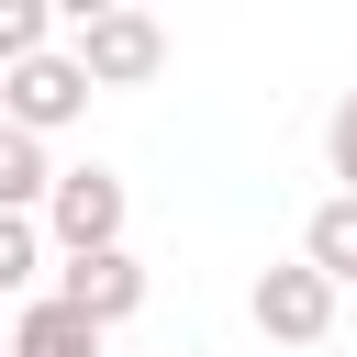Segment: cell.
Listing matches in <instances>:
<instances>
[{
    "mask_svg": "<svg viewBox=\"0 0 357 357\" xmlns=\"http://www.w3.org/2000/svg\"><path fill=\"white\" fill-rule=\"evenodd\" d=\"M100 89H145L156 67H167V33H156V11H89L78 0V45H67Z\"/></svg>",
    "mask_w": 357,
    "mask_h": 357,
    "instance_id": "obj_1",
    "label": "cell"
},
{
    "mask_svg": "<svg viewBox=\"0 0 357 357\" xmlns=\"http://www.w3.org/2000/svg\"><path fill=\"white\" fill-rule=\"evenodd\" d=\"M245 312H257V335H268V346H324V335H335V279H324L312 257H290V268H257Z\"/></svg>",
    "mask_w": 357,
    "mask_h": 357,
    "instance_id": "obj_2",
    "label": "cell"
},
{
    "mask_svg": "<svg viewBox=\"0 0 357 357\" xmlns=\"http://www.w3.org/2000/svg\"><path fill=\"white\" fill-rule=\"evenodd\" d=\"M45 245L56 257H112L123 245V178L112 167H67L56 201H45Z\"/></svg>",
    "mask_w": 357,
    "mask_h": 357,
    "instance_id": "obj_3",
    "label": "cell"
},
{
    "mask_svg": "<svg viewBox=\"0 0 357 357\" xmlns=\"http://www.w3.org/2000/svg\"><path fill=\"white\" fill-rule=\"evenodd\" d=\"M89 89H100V78L56 45V56H33V67H11V78H0V123H22V134H67V123L89 112Z\"/></svg>",
    "mask_w": 357,
    "mask_h": 357,
    "instance_id": "obj_4",
    "label": "cell"
},
{
    "mask_svg": "<svg viewBox=\"0 0 357 357\" xmlns=\"http://www.w3.org/2000/svg\"><path fill=\"white\" fill-rule=\"evenodd\" d=\"M56 301H67V312H89V324L112 335L123 312H145V268H134L123 245H112V257H56Z\"/></svg>",
    "mask_w": 357,
    "mask_h": 357,
    "instance_id": "obj_5",
    "label": "cell"
},
{
    "mask_svg": "<svg viewBox=\"0 0 357 357\" xmlns=\"http://www.w3.org/2000/svg\"><path fill=\"white\" fill-rule=\"evenodd\" d=\"M56 178H67V167H45V134H22V123H0V212H33V223H45V201H56Z\"/></svg>",
    "mask_w": 357,
    "mask_h": 357,
    "instance_id": "obj_6",
    "label": "cell"
},
{
    "mask_svg": "<svg viewBox=\"0 0 357 357\" xmlns=\"http://www.w3.org/2000/svg\"><path fill=\"white\" fill-rule=\"evenodd\" d=\"M11 357H100V324H89V312H67V301L45 290V301H22V324H11Z\"/></svg>",
    "mask_w": 357,
    "mask_h": 357,
    "instance_id": "obj_7",
    "label": "cell"
},
{
    "mask_svg": "<svg viewBox=\"0 0 357 357\" xmlns=\"http://www.w3.org/2000/svg\"><path fill=\"white\" fill-rule=\"evenodd\" d=\"M301 257H312V268H324L335 290L357 279V201H346V190H335V201H324V212L301 223Z\"/></svg>",
    "mask_w": 357,
    "mask_h": 357,
    "instance_id": "obj_8",
    "label": "cell"
},
{
    "mask_svg": "<svg viewBox=\"0 0 357 357\" xmlns=\"http://www.w3.org/2000/svg\"><path fill=\"white\" fill-rule=\"evenodd\" d=\"M33 56H56V11L45 0H0V78L33 67Z\"/></svg>",
    "mask_w": 357,
    "mask_h": 357,
    "instance_id": "obj_9",
    "label": "cell"
},
{
    "mask_svg": "<svg viewBox=\"0 0 357 357\" xmlns=\"http://www.w3.org/2000/svg\"><path fill=\"white\" fill-rule=\"evenodd\" d=\"M33 268H45V223L33 212H0V301L33 290Z\"/></svg>",
    "mask_w": 357,
    "mask_h": 357,
    "instance_id": "obj_10",
    "label": "cell"
},
{
    "mask_svg": "<svg viewBox=\"0 0 357 357\" xmlns=\"http://www.w3.org/2000/svg\"><path fill=\"white\" fill-rule=\"evenodd\" d=\"M324 156H335V178H346V201H357V89L335 100V123H324Z\"/></svg>",
    "mask_w": 357,
    "mask_h": 357,
    "instance_id": "obj_11",
    "label": "cell"
}]
</instances>
